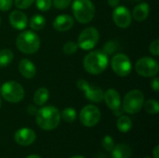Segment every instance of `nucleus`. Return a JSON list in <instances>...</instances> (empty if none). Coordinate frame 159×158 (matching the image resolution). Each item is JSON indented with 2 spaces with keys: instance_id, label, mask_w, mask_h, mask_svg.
<instances>
[{
  "instance_id": "1",
  "label": "nucleus",
  "mask_w": 159,
  "mask_h": 158,
  "mask_svg": "<svg viewBox=\"0 0 159 158\" xmlns=\"http://www.w3.org/2000/svg\"><path fill=\"white\" fill-rule=\"evenodd\" d=\"M35 119L38 127L44 130L55 129L61 122V113L53 105H48L37 110Z\"/></svg>"
},
{
  "instance_id": "2",
  "label": "nucleus",
  "mask_w": 159,
  "mask_h": 158,
  "mask_svg": "<svg viewBox=\"0 0 159 158\" xmlns=\"http://www.w3.org/2000/svg\"><path fill=\"white\" fill-rule=\"evenodd\" d=\"M109 64L108 56L102 50H94L88 53L83 60L84 69L91 74H100L105 71Z\"/></svg>"
},
{
  "instance_id": "3",
  "label": "nucleus",
  "mask_w": 159,
  "mask_h": 158,
  "mask_svg": "<svg viewBox=\"0 0 159 158\" xmlns=\"http://www.w3.org/2000/svg\"><path fill=\"white\" fill-rule=\"evenodd\" d=\"M40 45L39 36L33 31H24L16 39V47L23 54L36 53L40 48Z\"/></svg>"
},
{
  "instance_id": "4",
  "label": "nucleus",
  "mask_w": 159,
  "mask_h": 158,
  "mask_svg": "<svg viewBox=\"0 0 159 158\" xmlns=\"http://www.w3.org/2000/svg\"><path fill=\"white\" fill-rule=\"evenodd\" d=\"M72 9L75 20L82 23H89L95 16V6L91 0H75Z\"/></svg>"
},
{
  "instance_id": "5",
  "label": "nucleus",
  "mask_w": 159,
  "mask_h": 158,
  "mask_svg": "<svg viewBox=\"0 0 159 158\" xmlns=\"http://www.w3.org/2000/svg\"><path fill=\"white\" fill-rule=\"evenodd\" d=\"M144 103V94L140 89H132L129 91L122 103V109L125 113L129 115H135L139 113L143 107Z\"/></svg>"
},
{
  "instance_id": "6",
  "label": "nucleus",
  "mask_w": 159,
  "mask_h": 158,
  "mask_svg": "<svg viewBox=\"0 0 159 158\" xmlns=\"http://www.w3.org/2000/svg\"><path fill=\"white\" fill-rule=\"evenodd\" d=\"M0 94L3 99L11 103H18L24 98L22 86L16 81H6L0 88Z\"/></svg>"
},
{
  "instance_id": "7",
  "label": "nucleus",
  "mask_w": 159,
  "mask_h": 158,
  "mask_svg": "<svg viewBox=\"0 0 159 158\" xmlns=\"http://www.w3.org/2000/svg\"><path fill=\"white\" fill-rule=\"evenodd\" d=\"M99 39V31L95 27H88L80 33L77 39V46L83 50H90L97 46Z\"/></svg>"
},
{
  "instance_id": "8",
  "label": "nucleus",
  "mask_w": 159,
  "mask_h": 158,
  "mask_svg": "<svg viewBox=\"0 0 159 158\" xmlns=\"http://www.w3.org/2000/svg\"><path fill=\"white\" fill-rule=\"evenodd\" d=\"M111 67L116 74L121 77L129 75L132 71L130 59L124 53H116L111 60Z\"/></svg>"
},
{
  "instance_id": "9",
  "label": "nucleus",
  "mask_w": 159,
  "mask_h": 158,
  "mask_svg": "<svg viewBox=\"0 0 159 158\" xmlns=\"http://www.w3.org/2000/svg\"><path fill=\"white\" fill-rule=\"evenodd\" d=\"M135 71L143 77H154L158 74V62L151 57H143L137 61Z\"/></svg>"
},
{
  "instance_id": "10",
  "label": "nucleus",
  "mask_w": 159,
  "mask_h": 158,
  "mask_svg": "<svg viewBox=\"0 0 159 158\" xmlns=\"http://www.w3.org/2000/svg\"><path fill=\"white\" fill-rule=\"evenodd\" d=\"M79 119L83 126L92 128L96 126L101 120V111L95 105H86L81 109L79 113Z\"/></svg>"
},
{
  "instance_id": "11",
  "label": "nucleus",
  "mask_w": 159,
  "mask_h": 158,
  "mask_svg": "<svg viewBox=\"0 0 159 158\" xmlns=\"http://www.w3.org/2000/svg\"><path fill=\"white\" fill-rule=\"evenodd\" d=\"M76 86L81 91L84 92L85 97L89 101L96 103L103 101V91L101 88L94 85H89V82L85 79L77 80Z\"/></svg>"
},
{
  "instance_id": "12",
  "label": "nucleus",
  "mask_w": 159,
  "mask_h": 158,
  "mask_svg": "<svg viewBox=\"0 0 159 158\" xmlns=\"http://www.w3.org/2000/svg\"><path fill=\"white\" fill-rule=\"evenodd\" d=\"M113 20L119 28H128L131 24L132 16L129 9L125 6H117L112 13Z\"/></svg>"
},
{
  "instance_id": "13",
  "label": "nucleus",
  "mask_w": 159,
  "mask_h": 158,
  "mask_svg": "<svg viewBox=\"0 0 159 158\" xmlns=\"http://www.w3.org/2000/svg\"><path fill=\"white\" fill-rule=\"evenodd\" d=\"M35 139V132L29 128L20 129L14 134V141L20 146H29L33 142H34Z\"/></svg>"
},
{
  "instance_id": "14",
  "label": "nucleus",
  "mask_w": 159,
  "mask_h": 158,
  "mask_svg": "<svg viewBox=\"0 0 159 158\" xmlns=\"http://www.w3.org/2000/svg\"><path fill=\"white\" fill-rule=\"evenodd\" d=\"M103 100L108 108L113 112L121 107L120 94L115 88H108L105 92H103Z\"/></svg>"
},
{
  "instance_id": "15",
  "label": "nucleus",
  "mask_w": 159,
  "mask_h": 158,
  "mask_svg": "<svg viewBox=\"0 0 159 158\" xmlns=\"http://www.w3.org/2000/svg\"><path fill=\"white\" fill-rule=\"evenodd\" d=\"M75 24V20L69 14H61L53 20V28L58 32L69 31Z\"/></svg>"
},
{
  "instance_id": "16",
  "label": "nucleus",
  "mask_w": 159,
  "mask_h": 158,
  "mask_svg": "<svg viewBox=\"0 0 159 158\" xmlns=\"http://www.w3.org/2000/svg\"><path fill=\"white\" fill-rule=\"evenodd\" d=\"M8 20L10 25L17 30H24L28 25V18L20 10H13L8 17Z\"/></svg>"
},
{
  "instance_id": "17",
  "label": "nucleus",
  "mask_w": 159,
  "mask_h": 158,
  "mask_svg": "<svg viewBox=\"0 0 159 158\" xmlns=\"http://www.w3.org/2000/svg\"><path fill=\"white\" fill-rule=\"evenodd\" d=\"M19 71L20 74L27 79H32L36 74V67L29 59H22L20 61Z\"/></svg>"
},
{
  "instance_id": "18",
  "label": "nucleus",
  "mask_w": 159,
  "mask_h": 158,
  "mask_svg": "<svg viewBox=\"0 0 159 158\" xmlns=\"http://www.w3.org/2000/svg\"><path fill=\"white\" fill-rule=\"evenodd\" d=\"M149 13H150V6L145 2H143L138 4L133 8L131 16L137 21H143L144 20L147 19Z\"/></svg>"
},
{
  "instance_id": "19",
  "label": "nucleus",
  "mask_w": 159,
  "mask_h": 158,
  "mask_svg": "<svg viewBox=\"0 0 159 158\" xmlns=\"http://www.w3.org/2000/svg\"><path fill=\"white\" fill-rule=\"evenodd\" d=\"M111 153L113 158H130L132 155V150L129 145L126 143H119L117 145H115Z\"/></svg>"
},
{
  "instance_id": "20",
  "label": "nucleus",
  "mask_w": 159,
  "mask_h": 158,
  "mask_svg": "<svg viewBox=\"0 0 159 158\" xmlns=\"http://www.w3.org/2000/svg\"><path fill=\"white\" fill-rule=\"evenodd\" d=\"M49 99V91L47 88H39L34 95V102L35 105L43 106Z\"/></svg>"
},
{
  "instance_id": "21",
  "label": "nucleus",
  "mask_w": 159,
  "mask_h": 158,
  "mask_svg": "<svg viewBox=\"0 0 159 158\" xmlns=\"http://www.w3.org/2000/svg\"><path fill=\"white\" fill-rule=\"evenodd\" d=\"M28 23L33 30L40 31L46 26V19L44 16H42L40 14H34V16L31 17Z\"/></svg>"
},
{
  "instance_id": "22",
  "label": "nucleus",
  "mask_w": 159,
  "mask_h": 158,
  "mask_svg": "<svg viewBox=\"0 0 159 158\" xmlns=\"http://www.w3.org/2000/svg\"><path fill=\"white\" fill-rule=\"evenodd\" d=\"M117 129L122 133L129 132L132 128V120L128 115H120L117 123H116Z\"/></svg>"
},
{
  "instance_id": "23",
  "label": "nucleus",
  "mask_w": 159,
  "mask_h": 158,
  "mask_svg": "<svg viewBox=\"0 0 159 158\" xmlns=\"http://www.w3.org/2000/svg\"><path fill=\"white\" fill-rule=\"evenodd\" d=\"M14 59V54L10 49L4 48L0 50V68H5L9 65Z\"/></svg>"
},
{
  "instance_id": "24",
  "label": "nucleus",
  "mask_w": 159,
  "mask_h": 158,
  "mask_svg": "<svg viewBox=\"0 0 159 158\" xmlns=\"http://www.w3.org/2000/svg\"><path fill=\"white\" fill-rule=\"evenodd\" d=\"M61 118L63 119V121L67 123H72L76 118V111L73 107H67L62 110L61 113Z\"/></svg>"
},
{
  "instance_id": "25",
  "label": "nucleus",
  "mask_w": 159,
  "mask_h": 158,
  "mask_svg": "<svg viewBox=\"0 0 159 158\" xmlns=\"http://www.w3.org/2000/svg\"><path fill=\"white\" fill-rule=\"evenodd\" d=\"M145 111L150 115H157L159 112V103L157 100H148L143 103Z\"/></svg>"
},
{
  "instance_id": "26",
  "label": "nucleus",
  "mask_w": 159,
  "mask_h": 158,
  "mask_svg": "<svg viewBox=\"0 0 159 158\" xmlns=\"http://www.w3.org/2000/svg\"><path fill=\"white\" fill-rule=\"evenodd\" d=\"M77 48H78L77 43L73 42V41L66 42L62 47V50H63L64 54H66V55H74L76 52Z\"/></svg>"
},
{
  "instance_id": "27",
  "label": "nucleus",
  "mask_w": 159,
  "mask_h": 158,
  "mask_svg": "<svg viewBox=\"0 0 159 158\" xmlns=\"http://www.w3.org/2000/svg\"><path fill=\"white\" fill-rule=\"evenodd\" d=\"M102 145L103 147V149L106 151V152H112L113 148L115 147V142H114V139L109 136V135H106L103 137L102 141Z\"/></svg>"
},
{
  "instance_id": "28",
  "label": "nucleus",
  "mask_w": 159,
  "mask_h": 158,
  "mask_svg": "<svg viewBox=\"0 0 159 158\" xmlns=\"http://www.w3.org/2000/svg\"><path fill=\"white\" fill-rule=\"evenodd\" d=\"M35 5L38 10L46 12L49 10L52 6V0H35Z\"/></svg>"
},
{
  "instance_id": "29",
  "label": "nucleus",
  "mask_w": 159,
  "mask_h": 158,
  "mask_svg": "<svg viewBox=\"0 0 159 158\" xmlns=\"http://www.w3.org/2000/svg\"><path fill=\"white\" fill-rule=\"evenodd\" d=\"M116 49H117L116 43L115 41H108L104 44L102 51L104 52L107 56H109V55H112L115 51H116Z\"/></svg>"
},
{
  "instance_id": "30",
  "label": "nucleus",
  "mask_w": 159,
  "mask_h": 158,
  "mask_svg": "<svg viewBox=\"0 0 159 158\" xmlns=\"http://www.w3.org/2000/svg\"><path fill=\"white\" fill-rule=\"evenodd\" d=\"M72 4V0H52V5L59 10H63L68 8Z\"/></svg>"
},
{
  "instance_id": "31",
  "label": "nucleus",
  "mask_w": 159,
  "mask_h": 158,
  "mask_svg": "<svg viewBox=\"0 0 159 158\" xmlns=\"http://www.w3.org/2000/svg\"><path fill=\"white\" fill-rule=\"evenodd\" d=\"M35 0H13L15 6L20 9H26L30 7Z\"/></svg>"
},
{
  "instance_id": "32",
  "label": "nucleus",
  "mask_w": 159,
  "mask_h": 158,
  "mask_svg": "<svg viewBox=\"0 0 159 158\" xmlns=\"http://www.w3.org/2000/svg\"><path fill=\"white\" fill-rule=\"evenodd\" d=\"M149 51L154 56H159V40H154L149 46Z\"/></svg>"
},
{
  "instance_id": "33",
  "label": "nucleus",
  "mask_w": 159,
  "mask_h": 158,
  "mask_svg": "<svg viewBox=\"0 0 159 158\" xmlns=\"http://www.w3.org/2000/svg\"><path fill=\"white\" fill-rule=\"evenodd\" d=\"M13 5V0H0V10L8 11Z\"/></svg>"
},
{
  "instance_id": "34",
  "label": "nucleus",
  "mask_w": 159,
  "mask_h": 158,
  "mask_svg": "<svg viewBox=\"0 0 159 158\" xmlns=\"http://www.w3.org/2000/svg\"><path fill=\"white\" fill-rule=\"evenodd\" d=\"M151 88H152L156 92H158L159 91V79L157 77L154 76V79H153L152 82H151Z\"/></svg>"
},
{
  "instance_id": "35",
  "label": "nucleus",
  "mask_w": 159,
  "mask_h": 158,
  "mask_svg": "<svg viewBox=\"0 0 159 158\" xmlns=\"http://www.w3.org/2000/svg\"><path fill=\"white\" fill-rule=\"evenodd\" d=\"M27 112H28V114L31 115H35L36 112H37V108H36L35 106H34V105H29L28 108H27Z\"/></svg>"
},
{
  "instance_id": "36",
  "label": "nucleus",
  "mask_w": 159,
  "mask_h": 158,
  "mask_svg": "<svg viewBox=\"0 0 159 158\" xmlns=\"http://www.w3.org/2000/svg\"><path fill=\"white\" fill-rule=\"evenodd\" d=\"M107 3L110 7H116L117 6H119V3H120V0H107Z\"/></svg>"
},
{
  "instance_id": "37",
  "label": "nucleus",
  "mask_w": 159,
  "mask_h": 158,
  "mask_svg": "<svg viewBox=\"0 0 159 158\" xmlns=\"http://www.w3.org/2000/svg\"><path fill=\"white\" fill-rule=\"evenodd\" d=\"M158 152H159V146L158 145H157V146L154 148V150H153V156H154V158H159Z\"/></svg>"
},
{
  "instance_id": "38",
  "label": "nucleus",
  "mask_w": 159,
  "mask_h": 158,
  "mask_svg": "<svg viewBox=\"0 0 159 158\" xmlns=\"http://www.w3.org/2000/svg\"><path fill=\"white\" fill-rule=\"evenodd\" d=\"M26 158H41L39 156H36V155H32V156H29Z\"/></svg>"
},
{
  "instance_id": "39",
  "label": "nucleus",
  "mask_w": 159,
  "mask_h": 158,
  "mask_svg": "<svg viewBox=\"0 0 159 158\" xmlns=\"http://www.w3.org/2000/svg\"><path fill=\"white\" fill-rule=\"evenodd\" d=\"M71 158H85L84 156H72Z\"/></svg>"
},
{
  "instance_id": "40",
  "label": "nucleus",
  "mask_w": 159,
  "mask_h": 158,
  "mask_svg": "<svg viewBox=\"0 0 159 158\" xmlns=\"http://www.w3.org/2000/svg\"><path fill=\"white\" fill-rule=\"evenodd\" d=\"M131 2H139V1H142V0H130Z\"/></svg>"
},
{
  "instance_id": "41",
  "label": "nucleus",
  "mask_w": 159,
  "mask_h": 158,
  "mask_svg": "<svg viewBox=\"0 0 159 158\" xmlns=\"http://www.w3.org/2000/svg\"><path fill=\"white\" fill-rule=\"evenodd\" d=\"M1 105H2V101H1V98H0V109H1Z\"/></svg>"
},
{
  "instance_id": "42",
  "label": "nucleus",
  "mask_w": 159,
  "mask_h": 158,
  "mask_svg": "<svg viewBox=\"0 0 159 158\" xmlns=\"http://www.w3.org/2000/svg\"><path fill=\"white\" fill-rule=\"evenodd\" d=\"M0 23H1V17H0Z\"/></svg>"
},
{
  "instance_id": "43",
  "label": "nucleus",
  "mask_w": 159,
  "mask_h": 158,
  "mask_svg": "<svg viewBox=\"0 0 159 158\" xmlns=\"http://www.w3.org/2000/svg\"><path fill=\"white\" fill-rule=\"evenodd\" d=\"M144 158H150V157H144Z\"/></svg>"
}]
</instances>
